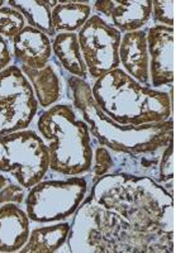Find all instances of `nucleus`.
Wrapping results in <instances>:
<instances>
[{"instance_id":"f257e3e1","label":"nucleus","mask_w":190,"mask_h":253,"mask_svg":"<svg viewBox=\"0 0 190 253\" xmlns=\"http://www.w3.org/2000/svg\"><path fill=\"white\" fill-rule=\"evenodd\" d=\"M74 107L81 113L83 121L99 144L121 157L115 173L143 176L151 169H157L165 147L173 141V121L142 126H121L104 114L95 104L92 86L83 79H67ZM114 169V167H113ZM113 171V170H112Z\"/></svg>"},{"instance_id":"b1692460","label":"nucleus","mask_w":190,"mask_h":253,"mask_svg":"<svg viewBox=\"0 0 190 253\" xmlns=\"http://www.w3.org/2000/svg\"><path fill=\"white\" fill-rule=\"evenodd\" d=\"M26 199V189L20 185L6 184L0 190V204H22Z\"/></svg>"},{"instance_id":"a878e982","label":"nucleus","mask_w":190,"mask_h":253,"mask_svg":"<svg viewBox=\"0 0 190 253\" xmlns=\"http://www.w3.org/2000/svg\"><path fill=\"white\" fill-rule=\"evenodd\" d=\"M12 60L13 55L10 48H9L8 41L5 40V37L0 35V71H3L6 67L10 66Z\"/></svg>"},{"instance_id":"9b49d317","label":"nucleus","mask_w":190,"mask_h":253,"mask_svg":"<svg viewBox=\"0 0 190 253\" xmlns=\"http://www.w3.org/2000/svg\"><path fill=\"white\" fill-rule=\"evenodd\" d=\"M93 8L112 20L119 32L140 31L148 22L152 12L151 0H99Z\"/></svg>"},{"instance_id":"423d86ee","label":"nucleus","mask_w":190,"mask_h":253,"mask_svg":"<svg viewBox=\"0 0 190 253\" xmlns=\"http://www.w3.org/2000/svg\"><path fill=\"white\" fill-rule=\"evenodd\" d=\"M88 182L84 177L40 181L26 196V211L31 221L53 223L75 214L85 199Z\"/></svg>"},{"instance_id":"39448f33","label":"nucleus","mask_w":190,"mask_h":253,"mask_svg":"<svg viewBox=\"0 0 190 253\" xmlns=\"http://www.w3.org/2000/svg\"><path fill=\"white\" fill-rule=\"evenodd\" d=\"M41 135L48 141L49 169L66 176H79L92 169L93 142L89 126L76 118L71 105L56 104L41 114Z\"/></svg>"},{"instance_id":"412c9836","label":"nucleus","mask_w":190,"mask_h":253,"mask_svg":"<svg viewBox=\"0 0 190 253\" xmlns=\"http://www.w3.org/2000/svg\"><path fill=\"white\" fill-rule=\"evenodd\" d=\"M93 161H94V166H93L92 176L94 181H96L101 176L112 173L114 161H113V156L108 148L103 146L98 147L93 156Z\"/></svg>"},{"instance_id":"4468645a","label":"nucleus","mask_w":190,"mask_h":253,"mask_svg":"<svg viewBox=\"0 0 190 253\" xmlns=\"http://www.w3.org/2000/svg\"><path fill=\"white\" fill-rule=\"evenodd\" d=\"M28 214L18 204L8 203L0 207V252H17L28 241Z\"/></svg>"},{"instance_id":"4be33fe9","label":"nucleus","mask_w":190,"mask_h":253,"mask_svg":"<svg viewBox=\"0 0 190 253\" xmlns=\"http://www.w3.org/2000/svg\"><path fill=\"white\" fill-rule=\"evenodd\" d=\"M174 1L171 0H153L152 1V12L151 14L153 15L157 26H165L173 28L174 24Z\"/></svg>"},{"instance_id":"cd10ccee","label":"nucleus","mask_w":190,"mask_h":253,"mask_svg":"<svg viewBox=\"0 0 190 253\" xmlns=\"http://www.w3.org/2000/svg\"><path fill=\"white\" fill-rule=\"evenodd\" d=\"M3 4H4L3 0H0V8H3Z\"/></svg>"},{"instance_id":"393cba45","label":"nucleus","mask_w":190,"mask_h":253,"mask_svg":"<svg viewBox=\"0 0 190 253\" xmlns=\"http://www.w3.org/2000/svg\"><path fill=\"white\" fill-rule=\"evenodd\" d=\"M9 118V113L5 108L0 107V137L3 135V129L5 126L6 121ZM0 171L3 172H9V165L5 158V151H4V147L1 141H0Z\"/></svg>"},{"instance_id":"6ab92c4d","label":"nucleus","mask_w":190,"mask_h":253,"mask_svg":"<svg viewBox=\"0 0 190 253\" xmlns=\"http://www.w3.org/2000/svg\"><path fill=\"white\" fill-rule=\"evenodd\" d=\"M10 8L23 15L29 27L44 32L47 36H56L52 26L51 8L45 3V0H9Z\"/></svg>"},{"instance_id":"5701e85b","label":"nucleus","mask_w":190,"mask_h":253,"mask_svg":"<svg viewBox=\"0 0 190 253\" xmlns=\"http://www.w3.org/2000/svg\"><path fill=\"white\" fill-rule=\"evenodd\" d=\"M173 141L165 147L162 155L158 161V181L160 182H170L173 180Z\"/></svg>"},{"instance_id":"0eeeda50","label":"nucleus","mask_w":190,"mask_h":253,"mask_svg":"<svg viewBox=\"0 0 190 253\" xmlns=\"http://www.w3.org/2000/svg\"><path fill=\"white\" fill-rule=\"evenodd\" d=\"M5 158L20 186L31 189L44 178L49 169V153L44 139L33 130L22 129L0 137Z\"/></svg>"},{"instance_id":"aec40b11","label":"nucleus","mask_w":190,"mask_h":253,"mask_svg":"<svg viewBox=\"0 0 190 253\" xmlns=\"http://www.w3.org/2000/svg\"><path fill=\"white\" fill-rule=\"evenodd\" d=\"M26 27L23 15L10 6L0 8V35L12 40L18 32Z\"/></svg>"},{"instance_id":"6e6552de","label":"nucleus","mask_w":190,"mask_h":253,"mask_svg":"<svg viewBox=\"0 0 190 253\" xmlns=\"http://www.w3.org/2000/svg\"><path fill=\"white\" fill-rule=\"evenodd\" d=\"M83 60L88 74L99 79L119 67V44L122 33L99 14H93L78 33Z\"/></svg>"},{"instance_id":"bb28decb","label":"nucleus","mask_w":190,"mask_h":253,"mask_svg":"<svg viewBox=\"0 0 190 253\" xmlns=\"http://www.w3.org/2000/svg\"><path fill=\"white\" fill-rule=\"evenodd\" d=\"M6 184H9V180L5 177V176H3L1 173H0V190L3 189Z\"/></svg>"},{"instance_id":"9d476101","label":"nucleus","mask_w":190,"mask_h":253,"mask_svg":"<svg viewBox=\"0 0 190 253\" xmlns=\"http://www.w3.org/2000/svg\"><path fill=\"white\" fill-rule=\"evenodd\" d=\"M146 41L148 51V74L152 86L171 85L174 81L173 28L156 24L146 33Z\"/></svg>"},{"instance_id":"ddd939ff","label":"nucleus","mask_w":190,"mask_h":253,"mask_svg":"<svg viewBox=\"0 0 190 253\" xmlns=\"http://www.w3.org/2000/svg\"><path fill=\"white\" fill-rule=\"evenodd\" d=\"M119 63L123 71L135 79L143 86L148 87V51H147L146 33L143 31H135L124 33L119 44Z\"/></svg>"},{"instance_id":"2eb2a0df","label":"nucleus","mask_w":190,"mask_h":253,"mask_svg":"<svg viewBox=\"0 0 190 253\" xmlns=\"http://www.w3.org/2000/svg\"><path fill=\"white\" fill-rule=\"evenodd\" d=\"M20 70L31 83L36 99L41 107L51 108L60 100L62 85L53 65L47 63L42 69H31L22 65Z\"/></svg>"},{"instance_id":"f3484780","label":"nucleus","mask_w":190,"mask_h":253,"mask_svg":"<svg viewBox=\"0 0 190 253\" xmlns=\"http://www.w3.org/2000/svg\"><path fill=\"white\" fill-rule=\"evenodd\" d=\"M70 223H57L53 225L35 228L29 233L28 241L20 248L22 253L57 252L67 241Z\"/></svg>"},{"instance_id":"f8f14e48","label":"nucleus","mask_w":190,"mask_h":253,"mask_svg":"<svg viewBox=\"0 0 190 253\" xmlns=\"http://www.w3.org/2000/svg\"><path fill=\"white\" fill-rule=\"evenodd\" d=\"M13 55L23 66L42 69L49 62L52 43L48 36L26 26L12 38Z\"/></svg>"},{"instance_id":"f03ea898","label":"nucleus","mask_w":190,"mask_h":253,"mask_svg":"<svg viewBox=\"0 0 190 253\" xmlns=\"http://www.w3.org/2000/svg\"><path fill=\"white\" fill-rule=\"evenodd\" d=\"M90 196L121 214L141 233L173 239V195L155 178L108 173L94 181Z\"/></svg>"},{"instance_id":"20e7f679","label":"nucleus","mask_w":190,"mask_h":253,"mask_svg":"<svg viewBox=\"0 0 190 253\" xmlns=\"http://www.w3.org/2000/svg\"><path fill=\"white\" fill-rule=\"evenodd\" d=\"M92 94L101 112L121 126L161 123L171 117L170 95L143 86L119 67L96 79Z\"/></svg>"},{"instance_id":"dca6fc26","label":"nucleus","mask_w":190,"mask_h":253,"mask_svg":"<svg viewBox=\"0 0 190 253\" xmlns=\"http://www.w3.org/2000/svg\"><path fill=\"white\" fill-rule=\"evenodd\" d=\"M52 52L70 75L85 80L87 65L83 60L76 33H58L52 42Z\"/></svg>"},{"instance_id":"a211bd4d","label":"nucleus","mask_w":190,"mask_h":253,"mask_svg":"<svg viewBox=\"0 0 190 253\" xmlns=\"http://www.w3.org/2000/svg\"><path fill=\"white\" fill-rule=\"evenodd\" d=\"M90 17H92V6L88 3H75V1L61 3L60 1L51 12L52 26L56 33L79 32Z\"/></svg>"},{"instance_id":"7ed1b4c3","label":"nucleus","mask_w":190,"mask_h":253,"mask_svg":"<svg viewBox=\"0 0 190 253\" xmlns=\"http://www.w3.org/2000/svg\"><path fill=\"white\" fill-rule=\"evenodd\" d=\"M67 246L72 253L174 252L173 239L141 233L114 210L84 200L70 224Z\"/></svg>"},{"instance_id":"1a4fd4ad","label":"nucleus","mask_w":190,"mask_h":253,"mask_svg":"<svg viewBox=\"0 0 190 253\" xmlns=\"http://www.w3.org/2000/svg\"><path fill=\"white\" fill-rule=\"evenodd\" d=\"M0 107L9 113L3 135L27 129L37 114L35 91L19 66L10 65L0 71Z\"/></svg>"}]
</instances>
